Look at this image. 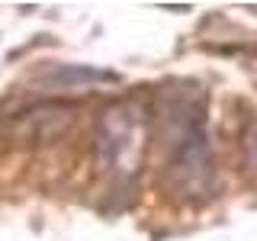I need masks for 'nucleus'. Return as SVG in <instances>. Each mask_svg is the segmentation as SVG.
<instances>
[{"instance_id": "7ed1b4c3", "label": "nucleus", "mask_w": 257, "mask_h": 241, "mask_svg": "<svg viewBox=\"0 0 257 241\" xmlns=\"http://www.w3.org/2000/svg\"><path fill=\"white\" fill-rule=\"evenodd\" d=\"M244 158H247V164H251V171H257V119L251 123V129H247V135H244Z\"/></svg>"}, {"instance_id": "f03ea898", "label": "nucleus", "mask_w": 257, "mask_h": 241, "mask_svg": "<svg viewBox=\"0 0 257 241\" xmlns=\"http://www.w3.org/2000/svg\"><path fill=\"white\" fill-rule=\"evenodd\" d=\"M48 80H55L58 87H74V84H96V80H119L112 71H96V68H84V64H58L48 74Z\"/></svg>"}, {"instance_id": "f257e3e1", "label": "nucleus", "mask_w": 257, "mask_h": 241, "mask_svg": "<svg viewBox=\"0 0 257 241\" xmlns=\"http://www.w3.org/2000/svg\"><path fill=\"white\" fill-rule=\"evenodd\" d=\"M196 100H203V93L187 96L171 93V106L164 116V145H167V161L164 171L171 177V183L180 193H206L209 180H212V158H209V142H206V109L203 103L196 106Z\"/></svg>"}]
</instances>
